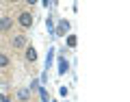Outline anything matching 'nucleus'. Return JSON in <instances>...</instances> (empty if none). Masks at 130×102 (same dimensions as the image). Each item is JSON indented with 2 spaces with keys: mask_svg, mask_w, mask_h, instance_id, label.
Listing matches in <instances>:
<instances>
[{
  "mask_svg": "<svg viewBox=\"0 0 130 102\" xmlns=\"http://www.w3.org/2000/svg\"><path fill=\"white\" fill-rule=\"evenodd\" d=\"M18 22H20V26H22V28H30V24H32V13H30V11H20Z\"/></svg>",
  "mask_w": 130,
  "mask_h": 102,
  "instance_id": "1",
  "label": "nucleus"
},
{
  "mask_svg": "<svg viewBox=\"0 0 130 102\" xmlns=\"http://www.w3.org/2000/svg\"><path fill=\"white\" fill-rule=\"evenodd\" d=\"M13 28V20L11 18H2L0 20V33H9Z\"/></svg>",
  "mask_w": 130,
  "mask_h": 102,
  "instance_id": "2",
  "label": "nucleus"
},
{
  "mask_svg": "<svg viewBox=\"0 0 130 102\" xmlns=\"http://www.w3.org/2000/svg\"><path fill=\"white\" fill-rule=\"evenodd\" d=\"M7 65H9V59H7V56H2V54H0V67H7Z\"/></svg>",
  "mask_w": 130,
  "mask_h": 102,
  "instance_id": "7",
  "label": "nucleus"
},
{
  "mask_svg": "<svg viewBox=\"0 0 130 102\" xmlns=\"http://www.w3.org/2000/svg\"><path fill=\"white\" fill-rule=\"evenodd\" d=\"M11 46H13L15 50H22V48H26V37H24V35H18V37L11 41Z\"/></svg>",
  "mask_w": 130,
  "mask_h": 102,
  "instance_id": "3",
  "label": "nucleus"
},
{
  "mask_svg": "<svg viewBox=\"0 0 130 102\" xmlns=\"http://www.w3.org/2000/svg\"><path fill=\"white\" fill-rule=\"evenodd\" d=\"M18 100H20V102L30 100V91H28V89H20V91H18Z\"/></svg>",
  "mask_w": 130,
  "mask_h": 102,
  "instance_id": "4",
  "label": "nucleus"
},
{
  "mask_svg": "<svg viewBox=\"0 0 130 102\" xmlns=\"http://www.w3.org/2000/svg\"><path fill=\"white\" fill-rule=\"evenodd\" d=\"M67 28H70V24H67V22H61V24H59V33H61V35H63Z\"/></svg>",
  "mask_w": 130,
  "mask_h": 102,
  "instance_id": "6",
  "label": "nucleus"
},
{
  "mask_svg": "<svg viewBox=\"0 0 130 102\" xmlns=\"http://www.w3.org/2000/svg\"><path fill=\"white\" fill-rule=\"evenodd\" d=\"M26 59L28 61H35V59H37V52L32 50V48H28V50H26Z\"/></svg>",
  "mask_w": 130,
  "mask_h": 102,
  "instance_id": "5",
  "label": "nucleus"
}]
</instances>
